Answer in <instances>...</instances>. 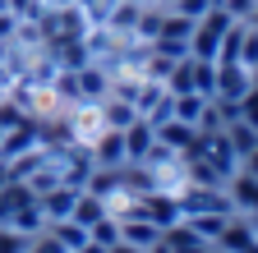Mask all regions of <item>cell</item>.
<instances>
[{
    "instance_id": "cell-20",
    "label": "cell",
    "mask_w": 258,
    "mask_h": 253,
    "mask_svg": "<svg viewBox=\"0 0 258 253\" xmlns=\"http://www.w3.org/2000/svg\"><path fill=\"white\" fill-rule=\"evenodd\" d=\"M240 37H244V23L235 19V23L221 33V51H217V60H240Z\"/></svg>"
},
{
    "instance_id": "cell-9",
    "label": "cell",
    "mask_w": 258,
    "mask_h": 253,
    "mask_svg": "<svg viewBox=\"0 0 258 253\" xmlns=\"http://www.w3.org/2000/svg\"><path fill=\"white\" fill-rule=\"evenodd\" d=\"M226 194H231V203H235L244 216L258 212V180H253L249 171H235L231 180H226Z\"/></svg>"
},
{
    "instance_id": "cell-27",
    "label": "cell",
    "mask_w": 258,
    "mask_h": 253,
    "mask_svg": "<svg viewBox=\"0 0 258 253\" xmlns=\"http://www.w3.org/2000/svg\"><path fill=\"white\" fill-rule=\"evenodd\" d=\"M106 253H148V248H134V244H124V239H115V244H111Z\"/></svg>"
},
{
    "instance_id": "cell-3",
    "label": "cell",
    "mask_w": 258,
    "mask_h": 253,
    "mask_svg": "<svg viewBox=\"0 0 258 253\" xmlns=\"http://www.w3.org/2000/svg\"><path fill=\"white\" fill-rule=\"evenodd\" d=\"M253 88V69H244L240 60H217V102H240Z\"/></svg>"
},
{
    "instance_id": "cell-1",
    "label": "cell",
    "mask_w": 258,
    "mask_h": 253,
    "mask_svg": "<svg viewBox=\"0 0 258 253\" xmlns=\"http://www.w3.org/2000/svg\"><path fill=\"white\" fill-rule=\"evenodd\" d=\"M235 19L226 14L221 5H212L203 19H194V33H189V55L194 60H217V51H221V33L231 28Z\"/></svg>"
},
{
    "instance_id": "cell-24",
    "label": "cell",
    "mask_w": 258,
    "mask_h": 253,
    "mask_svg": "<svg viewBox=\"0 0 258 253\" xmlns=\"http://www.w3.org/2000/svg\"><path fill=\"white\" fill-rule=\"evenodd\" d=\"M171 10H175V14H184V19H203V14L212 10V0H175Z\"/></svg>"
},
{
    "instance_id": "cell-22",
    "label": "cell",
    "mask_w": 258,
    "mask_h": 253,
    "mask_svg": "<svg viewBox=\"0 0 258 253\" xmlns=\"http://www.w3.org/2000/svg\"><path fill=\"white\" fill-rule=\"evenodd\" d=\"M28 253H70V248H64V244H60V239H55V235H51V230L42 226L37 235H32V244H28Z\"/></svg>"
},
{
    "instance_id": "cell-30",
    "label": "cell",
    "mask_w": 258,
    "mask_h": 253,
    "mask_svg": "<svg viewBox=\"0 0 258 253\" xmlns=\"http://www.w3.org/2000/svg\"><path fill=\"white\" fill-rule=\"evenodd\" d=\"M79 253H106V248H102V244H92V239H88V244H83Z\"/></svg>"
},
{
    "instance_id": "cell-19",
    "label": "cell",
    "mask_w": 258,
    "mask_h": 253,
    "mask_svg": "<svg viewBox=\"0 0 258 253\" xmlns=\"http://www.w3.org/2000/svg\"><path fill=\"white\" fill-rule=\"evenodd\" d=\"M88 239L102 244V248H111V244L120 239V216H102L97 226H88Z\"/></svg>"
},
{
    "instance_id": "cell-25",
    "label": "cell",
    "mask_w": 258,
    "mask_h": 253,
    "mask_svg": "<svg viewBox=\"0 0 258 253\" xmlns=\"http://www.w3.org/2000/svg\"><path fill=\"white\" fill-rule=\"evenodd\" d=\"M217 5L231 19H240V23H249V14H253V0H217Z\"/></svg>"
},
{
    "instance_id": "cell-33",
    "label": "cell",
    "mask_w": 258,
    "mask_h": 253,
    "mask_svg": "<svg viewBox=\"0 0 258 253\" xmlns=\"http://www.w3.org/2000/svg\"><path fill=\"white\" fill-rule=\"evenodd\" d=\"M134 5H157V0H134Z\"/></svg>"
},
{
    "instance_id": "cell-10",
    "label": "cell",
    "mask_w": 258,
    "mask_h": 253,
    "mask_svg": "<svg viewBox=\"0 0 258 253\" xmlns=\"http://www.w3.org/2000/svg\"><path fill=\"white\" fill-rule=\"evenodd\" d=\"M120 239H124V244H134V248H152V244L161 239V230L152 226L148 216L134 212V216H120Z\"/></svg>"
},
{
    "instance_id": "cell-4",
    "label": "cell",
    "mask_w": 258,
    "mask_h": 253,
    "mask_svg": "<svg viewBox=\"0 0 258 253\" xmlns=\"http://www.w3.org/2000/svg\"><path fill=\"white\" fill-rule=\"evenodd\" d=\"M129 216H134V212H129ZM139 216H148L157 230H166V226L180 221V203H175V194H166V189H148V194L139 198Z\"/></svg>"
},
{
    "instance_id": "cell-6",
    "label": "cell",
    "mask_w": 258,
    "mask_h": 253,
    "mask_svg": "<svg viewBox=\"0 0 258 253\" xmlns=\"http://www.w3.org/2000/svg\"><path fill=\"white\" fill-rule=\"evenodd\" d=\"M83 194V189H70V184H51L46 194H37V207H42V216L46 221H64L74 212V198Z\"/></svg>"
},
{
    "instance_id": "cell-5",
    "label": "cell",
    "mask_w": 258,
    "mask_h": 253,
    "mask_svg": "<svg viewBox=\"0 0 258 253\" xmlns=\"http://www.w3.org/2000/svg\"><path fill=\"white\" fill-rule=\"evenodd\" d=\"M253 239H258V235H253V226H249V216H226V226H221V235H217L212 244H217V253H244Z\"/></svg>"
},
{
    "instance_id": "cell-17",
    "label": "cell",
    "mask_w": 258,
    "mask_h": 253,
    "mask_svg": "<svg viewBox=\"0 0 258 253\" xmlns=\"http://www.w3.org/2000/svg\"><path fill=\"white\" fill-rule=\"evenodd\" d=\"M28 244H32L28 230L10 226V221H0V253H28Z\"/></svg>"
},
{
    "instance_id": "cell-13",
    "label": "cell",
    "mask_w": 258,
    "mask_h": 253,
    "mask_svg": "<svg viewBox=\"0 0 258 253\" xmlns=\"http://www.w3.org/2000/svg\"><path fill=\"white\" fill-rule=\"evenodd\" d=\"M226 138H231L235 161H240V156H249V152L258 147V129H253V124H244L240 115H235V120H226Z\"/></svg>"
},
{
    "instance_id": "cell-18",
    "label": "cell",
    "mask_w": 258,
    "mask_h": 253,
    "mask_svg": "<svg viewBox=\"0 0 258 253\" xmlns=\"http://www.w3.org/2000/svg\"><path fill=\"white\" fill-rule=\"evenodd\" d=\"M180 221H184L189 230H199L203 239H217L221 226H226V216H221V212H208V216H180Z\"/></svg>"
},
{
    "instance_id": "cell-8",
    "label": "cell",
    "mask_w": 258,
    "mask_h": 253,
    "mask_svg": "<svg viewBox=\"0 0 258 253\" xmlns=\"http://www.w3.org/2000/svg\"><path fill=\"white\" fill-rule=\"evenodd\" d=\"M120 134H124V161H143V156L152 152V143H157V134H152V124H148L143 115H139L134 124H124Z\"/></svg>"
},
{
    "instance_id": "cell-14",
    "label": "cell",
    "mask_w": 258,
    "mask_h": 253,
    "mask_svg": "<svg viewBox=\"0 0 258 253\" xmlns=\"http://www.w3.org/2000/svg\"><path fill=\"white\" fill-rule=\"evenodd\" d=\"M46 230L70 248V253H79V248L88 244V226H79V221H70V216H64V221H46Z\"/></svg>"
},
{
    "instance_id": "cell-29",
    "label": "cell",
    "mask_w": 258,
    "mask_h": 253,
    "mask_svg": "<svg viewBox=\"0 0 258 253\" xmlns=\"http://www.w3.org/2000/svg\"><path fill=\"white\" fill-rule=\"evenodd\" d=\"M148 253H171V244H166V239H157V244H152Z\"/></svg>"
},
{
    "instance_id": "cell-23",
    "label": "cell",
    "mask_w": 258,
    "mask_h": 253,
    "mask_svg": "<svg viewBox=\"0 0 258 253\" xmlns=\"http://www.w3.org/2000/svg\"><path fill=\"white\" fill-rule=\"evenodd\" d=\"M240 120H244V124H253V129H258V88H249L244 97H240Z\"/></svg>"
},
{
    "instance_id": "cell-12",
    "label": "cell",
    "mask_w": 258,
    "mask_h": 253,
    "mask_svg": "<svg viewBox=\"0 0 258 253\" xmlns=\"http://www.w3.org/2000/svg\"><path fill=\"white\" fill-rule=\"evenodd\" d=\"M152 134H157V143H166V147H175V152H184L189 143H194V134H199V129H194V124H184V120H161V124H152Z\"/></svg>"
},
{
    "instance_id": "cell-21",
    "label": "cell",
    "mask_w": 258,
    "mask_h": 253,
    "mask_svg": "<svg viewBox=\"0 0 258 253\" xmlns=\"http://www.w3.org/2000/svg\"><path fill=\"white\" fill-rule=\"evenodd\" d=\"M240 65L244 69L258 65V28H249V23H244V37H240Z\"/></svg>"
},
{
    "instance_id": "cell-7",
    "label": "cell",
    "mask_w": 258,
    "mask_h": 253,
    "mask_svg": "<svg viewBox=\"0 0 258 253\" xmlns=\"http://www.w3.org/2000/svg\"><path fill=\"white\" fill-rule=\"evenodd\" d=\"M161 239L171 244V253H217V244H212V239H203L199 230H189L184 221L166 226V230H161Z\"/></svg>"
},
{
    "instance_id": "cell-32",
    "label": "cell",
    "mask_w": 258,
    "mask_h": 253,
    "mask_svg": "<svg viewBox=\"0 0 258 253\" xmlns=\"http://www.w3.org/2000/svg\"><path fill=\"white\" fill-rule=\"evenodd\" d=\"M244 253H258V239H253V244H249V248H244Z\"/></svg>"
},
{
    "instance_id": "cell-16",
    "label": "cell",
    "mask_w": 258,
    "mask_h": 253,
    "mask_svg": "<svg viewBox=\"0 0 258 253\" xmlns=\"http://www.w3.org/2000/svg\"><path fill=\"white\" fill-rule=\"evenodd\" d=\"M10 226H19V230H28V235H37L42 226H46V216H42V207H37V198L32 203H23L14 216H10Z\"/></svg>"
},
{
    "instance_id": "cell-11",
    "label": "cell",
    "mask_w": 258,
    "mask_h": 253,
    "mask_svg": "<svg viewBox=\"0 0 258 253\" xmlns=\"http://www.w3.org/2000/svg\"><path fill=\"white\" fill-rule=\"evenodd\" d=\"M88 152H92L97 166H124V134H120V129H106Z\"/></svg>"
},
{
    "instance_id": "cell-26",
    "label": "cell",
    "mask_w": 258,
    "mask_h": 253,
    "mask_svg": "<svg viewBox=\"0 0 258 253\" xmlns=\"http://www.w3.org/2000/svg\"><path fill=\"white\" fill-rule=\"evenodd\" d=\"M240 171H249V175H253V180H258V147H253V152H249V156H240Z\"/></svg>"
},
{
    "instance_id": "cell-2",
    "label": "cell",
    "mask_w": 258,
    "mask_h": 253,
    "mask_svg": "<svg viewBox=\"0 0 258 253\" xmlns=\"http://www.w3.org/2000/svg\"><path fill=\"white\" fill-rule=\"evenodd\" d=\"M175 203H180V216H208V212L231 216L235 212L231 194H226L221 184H184L180 194H175Z\"/></svg>"
},
{
    "instance_id": "cell-28",
    "label": "cell",
    "mask_w": 258,
    "mask_h": 253,
    "mask_svg": "<svg viewBox=\"0 0 258 253\" xmlns=\"http://www.w3.org/2000/svg\"><path fill=\"white\" fill-rule=\"evenodd\" d=\"M37 5H46V10H60V5H74V0H37Z\"/></svg>"
},
{
    "instance_id": "cell-15",
    "label": "cell",
    "mask_w": 258,
    "mask_h": 253,
    "mask_svg": "<svg viewBox=\"0 0 258 253\" xmlns=\"http://www.w3.org/2000/svg\"><path fill=\"white\" fill-rule=\"evenodd\" d=\"M102 216H106V203L97 198V194H88V189H83V194L74 198V212H70V221H79V226H97Z\"/></svg>"
},
{
    "instance_id": "cell-31",
    "label": "cell",
    "mask_w": 258,
    "mask_h": 253,
    "mask_svg": "<svg viewBox=\"0 0 258 253\" xmlns=\"http://www.w3.org/2000/svg\"><path fill=\"white\" fill-rule=\"evenodd\" d=\"M249 28H258V0H253V14H249Z\"/></svg>"
}]
</instances>
